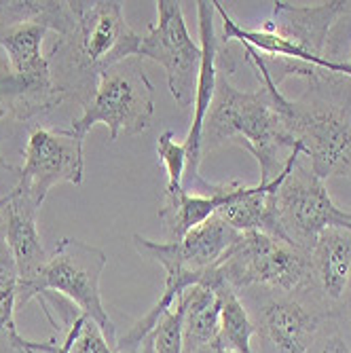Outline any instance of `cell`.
Returning a JSON list of instances; mask_svg holds the SVG:
<instances>
[{"mask_svg":"<svg viewBox=\"0 0 351 353\" xmlns=\"http://www.w3.org/2000/svg\"><path fill=\"white\" fill-rule=\"evenodd\" d=\"M197 5V19H199V39H201V63H199V77L195 87V100H193V121H190V130L186 134L184 146L188 154L186 176L190 178V188L193 192H205L212 188V182H208L199 170L203 159V125L205 117L210 112V106L214 102L216 93V79H218V66H216V53H218V32L214 23V5L199 0ZM184 176V178H186Z\"/></svg>","mask_w":351,"mask_h":353,"instance_id":"obj_13","label":"cell"},{"mask_svg":"<svg viewBox=\"0 0 351 353\" xmlns=\"http://www.w3.org/2000/svg\"><path fill=\"white\" fill-rule=\"evenodd\" d=\"M152 343V353H184L182 347V303L178 301L148 336Z\"/></svg>","mask_w":351,"mask_h":353,"instance_id":"obj_24","label":"cell"},{"mask_svg":"<svg viewBox=\"0 0 351 353\" xmlns=\"http://www.w3.org/2000/svg\"><path fill=\"white\" fill-rule=\"evenodd\" d=\"M70 353H119L117 345L108 341L102 328L91 322L87 315H81V322L70 347Z\"/></svg>","mask_w":351,"mask_h":353,"instance_id":"obj_25","label":"cell"},{"mask_svg":"<svg viewBox=\"0 0 351 353\" xmlns=\"http://www.w3.org/2000/svg\"><path fill=\"white\" fill-rule=\"evenodd\" d=\"M313 353H351V345L341 336L337 328H330L320 339V345H315Z\"/></svg>","mask_w":351,"mask_h":353,"instance_id":"obj_26","label":"cell"},{"mask_svg":"<svg viewBox=\"0 0 351 353\" xmlns=\"http://www.w3.org/2000/svg\"><path fill=\"white\" fill-rule=\"evenodd\" d=\"M39 212L41 208L19 195L15 188L9 190V201L0 210V224H3L7 245L19 273V292L39 279L49 261V254L37 227Z\"/></svg>","mask_w":351,"mask_h":353,"instance_id":"obj_14","label":"cell"},{"mask_svg":"<svg viewBox=\"0 0 351 353\" xmlns=\"http://www.w3.org/2000/svg\"><path fill=\"white\" fill-rule=\"evenodd\" d=\"M11 123H15V121H13L7 112H0V142H3V136L9 132V125H11ZM0 165H5V163L0 161Z\"/></svg>","mask_w":351,"mask_h":353,"instance_id":"obj_29","label":"cell"},{"mask_svg":"<svg viewBox=\"0 0 351 353\" xmlns=\"http://www.w3.org/2000/svg\"><path fill=\"white\" fill-rule=\"evenodd\" d=\"M81 315H83V313H77V317H74L72 322L68 324V328H66V336H63V341L59 343L57 353H70V347H72V341H74V334H77V328H79V322H81Z\"/></svg>","mask_w":351,"mask_h":353,"instance_id":"obj_28","label":"cell"},{"mask_svg":"<svg viewBox=\"0 0 351 353\" xmlns=\"http://www.w3.org/2000/svg\"><path fill=\"white\" fill-rule=\"evenodd\" d=\"M343 63L349 68V74H351V49H349V53H347V59H343Z\"/></svg>","mask_w":351,"mask_h":353,"instance_id":"obj_32","label":"cell"},{"mask_svg":"<svg viewBox=\"0 0 351 353\" xmlns=\"http://www.w3.org/2000/svg\"><path fill=\"white\" fill-rule=\"evenodd\" d=\"M138 353H152V343H150V339L144 341V345L138 349Z\"/></svg>","mask_w":351,"mask_h":353,"instance_id":"obj_31","label":"cell"},{"mask_svg":"<svg viewBox=\"0 0 351 353\" xmlns=\"http://www.w3.org/2000/svg\"><path fill=\"white\" fill-rule=\"evenodd\" d=\"M83 144L85 140L70 130L34 127L28 136L23 165L17 170L19 178L13 188L41 208L55 184L68 182L79 186L85 174Z\"/></svg>","mask_w":351,"mask_h":353,"instance_id":"obj_11","label":"cell"},{"mask_svg":"<svg viewBox=\"0 0 351 353\" xmlns=\"http://www.w3.org/2000/svg\"><path fill=\"white\" fill-rule=\"evenodd\" d=\"M214 11L222 19L220 39H235L259 51L263 68L271 81L281 87L285 79L309 81L317 70L349 77V68L332 59V34L337 26L351 13V3L328 0L317 5H292L277 0L273 13L261 23V28L239 26L214 0Z\"/></svg>","mask_w":351,"mask_h":353,"instance_id":"obj_1","label":"cell"},{"mask_svg":"<svg viewBox=\"0 0 351 353\" xmlns=\"http://www.w3.org/2000/svg\"><path fill=\"white\" fill-rule=\"evenodd\" d=\"M220 299H222V309H220L218 343L231 353H254L252 339L257 336V326H254L250 311L243 305L241 296L227 281H222Z\"/></svg>","mask_w":351,"mask_h":353,"instance_id":"obj_21","label":"cell"},{"mask_svg":"<svg viewBox=\"0 0 351 353\" xmlns=\"http://www.w3.org/2000/svg\"><path fill=\"white\" fill-rule=\"evenodd\" d=\"M140 59H152L163 66L172 98L180 108L193 106L201 63V47L193 41L184 21L182 5L159 0L157 21L148 28L140 45Z\"/></svg>","mask_w":351,"mask_h":353,"instance_id":"obj_10","label":"cell"},{"mask_svg":"<svg viewBox=\"0 0 351 353\" xmlns=\"http://www.w3.org/2000/svg\"><path fill=\"white\" fill-rule=\"evenodd\" d=\"M61 102V95H41L32 91L9 70V66L0 63V112H7L15 123L49 112Z\"/></svg>","mask_w":351,"mask_h":353,"instance_id":"obj_22","label":"cell"},{"mask_svg":"<svg viewBox=\"0 0 351 353\" xmlns=\"http://www.w3.org/2000/svg\"><path fill=\"white\" fill-rule=\"evenodd\" d=\"M142 61L123 59L98 77L81 117L68 127L74 136L85 140L91 127L106 125L110 140L117 142L121 136H140L148 130L154 117V87Z\"/></svg>","mask_w":351,"mask_h":353,"instance_id":"obj_6","label":"cell"},{"mask_svg":"<svg viewBox=\"0 0 351 353\" xmlns=\"http://www.w3.org/2000/svg\"><path fill=\"white\" fill-rule=\"evenodd\" d=\"M7 201H9V192H7L5 197H0V210H3V208L7 205Z\"/></svg>","mask_w":351,"mask_h":353,"instance_id":"obj_33","label":"cell"},{"mask_svg":"<svg viewBox=\"0 0 351 353\" xmlns=\"http://www.w3.org/2000/svg\"><path fill=\"white\" fill-rule=\"evenodd\" d=\"M197 353H231V351H227L220 343H214V345H210V347H203V349L197 351Z\"/></svg>","mask_w":351,"mask_h":353,"instance_id":"obj_30","label":"cell"},{"mask_svg":"<svg viewBox=\"0 0 351 353\" xmlns=\"http://www.w3.org/2000/svg\"><path fill=\"white\" fill-rule=\"evenodd\" d=\"M285 172V168H283ZM283 172L269 184H241L235 197L222 205L214 216L237 233H267L279 239L277 214H275V192L281 184Z\"/></svg>","mask_w":351,"mask_h":353,"instance_id":"obj_19","label":"cell"},{"mask_svg":"<svg viewBox=\"0 0 351 353\" xmlns=\"http://www.w3.org/2000/svg\"><path fill=\"white\" fill-rule=\"evenodd\" d=\"M250 317L261 339L259 353H313L315 345L337 324V315L309 294L245 290ZM245 305V303H243Z\"/></svg>","mask_w":351,"mask_h":353,"instance_id":"obj_9","label":"cell"},{"mask_svg":"<svg viewBox=\"0 0 351 353\" xmlns=\"http://www.w3.org/2000/svg\"><path fill=\"white\" fill-rule=\"evenodd\" d=\"M106 263L108 256L100 248H93L72 237H63L49 254V261L39 279L17 294V307H23L32 299H41L47 292L57 294L72 303L79 313L98 324L108 341L117 345V330L100 292V279Z\"/></svg>","mask_w":351,"mask_h":353,"instance_id":"obj_8","label":"cell"},{"mask_svg":"<svg viewBox=\"0 0 351 353\" xmlns=\"http://www.w3.org/2000/svg\"><path fill=\"white\" fill-rule=\"evenodd\" d=\"M157 157L168 174L166 195H176L184 188V176L188 165V154L184 142H178L174 132H163L157 140Z\"/></svg>","mask_w":351,"mask_h":353,"instance_id":"obj_23","label":"cell"},{"mask_svg":"<svg viewBox=\"0 0 351 353\" xmlns=\"http://www.w3.org/2000/svg\"><path fill=\"white\" fill-rule=\"evenodd\" d=\"M334 315H337V326L345 324L349 328V332H351V285H349V292H347L345 301L341 303V307L337 309Z\"/></svg>","mask_w":351,"mask_h":353,"instance_id":"obj_27","label":"cell"},{"mask_svg":"<svg viewBox=\"0 0 351 353\" xmlns=\"http://www.w3.org/2000/svg\"><path fill=\"white\" fill-rule=\"evenodd\" d=\"M19 292V273L0 224V353H57L55 341L37 343L19 334L15 326V309Z\"/></svg>","mask_w":351,"mask_h":353,"instance_id":"obj_20","label":"cell"},{"mask_svg":"<svg viewBox=\"0 0 351 353\" xmlns=\"http://www.w3.org/2000/svg\"><path fill=\"white\" fill-rule=\"evenodd\" d=\"M225 281L216 269L182 294V347L184 353H197L218 343L220 336V283Z\"/></svg>","mask_w":351,"mask_h":353,"instance_id":"obj_17","label":"cell"},{"mask_svg":"<svg viewBox=\"0 0 351 353\" xmlns=\"http://www.w3.org/2000/svg\"><path fill=\"white\" fill-rule=\"evenodd\" d=\"M227 144H237L257 159L261 168L259 184L275 180L288 157L301 148L277 112L265 83L257 89H239L227 74L218 72L214 102L203 125V157Z\"/></svg>","mask_w":351,"mask_h":353,"instance_id":"obj_4","label":"cell"},{"mask_svg":"<svg viewBox=\"0 0 351 353\" xmlns=\"http://www.w3.org/2000/svg\"><path fill=\"white\" fill-rule=\"evenodd\" d=\"M307 256L315 301L337 313L351 285V231L326 229Z\"/></svg>","mask_w":351,"mask_h":353,"instance_id":"obj_16","label":"cell"},{"mask_svg":"<svg viewBox=\"0 0 351 353\" xmlns=\"http://www.w3.org/2000/svg\"><path fill=\"white\" fill-rule=\"evenodd\" d=\"M241 182L212 184L205 192H193L182 188L176 195H166L159 208V220L163 222L166 241H180L188 231H193L210 220L222 205L229 203Z\"/></svg>","mask_w":351,"mask_h":353,"instance_id":"obj_18","label":"cell"},{"mask_svg":"<svg viewBox=\"0 0 351 353\" xmlns=\"http://www.w3.org/2000/svg\"><path fill=\"white\" fill-rule=\"evenodd\" d=\"M216 271L237 294L259 288L313 296L309 256L267 233H239L216 265Z\"/></svg>","mask_w":351,"mask_h":353,"instance_id":"obj_5","label":"cell"},{"mask_svg":"<svg viewBox=\"0 0 351 353\" xmlns=\"http://www.w3.org/2000/svg\"><path fill=\"white\" fill-rule=\"evenodd\" d=\"M237 235L239 233L233 231L229 224L218 216H212L193 231H188L180 241H152L142 235H134V245L138 254L159 263L166 273L178 271L205 277L212 269H216Z\"/></svg>","mask_w":351,"mask_h":353,"instance_id":"obj_12","label":"cell"},{"mask_svg":"<svg viewBox=\"0 0 351 353\" xmlns=\"http://www.w3.org/2000/svg\"><path fill=\"white\" fill-rule=\"evenodd\" d=\"M275 214L279 239L309 254L326 229H349L351 210L337 205L322 178H317L297 148L288 161L281 184L275 192Z\"/></svg>","mask_w":351,"mask_h":353,"instance_id":"obj_7","label":"cell"},{"mask_svg":"<svg viewBox=\"0 0 351 353\" xmlns=\"http://www.w3.org/2000/svg\"><path fill=\"white\" fill-rule=\"evenodd\" d=\"M47 32V28L34 21L0 23V49L7 55L9 70L32 91L41 95H61L66 100L63 91L53 85L49 55L43 53Z\"/></svg>","mask_w":351,"mask_h":353,"instance_id":"obj_15","label":"cell"},{"mask_svg":"<svg viewBox=\"0 0 351 353\" xmlns=\"http://www.w3.org/2000/svg\"><path fill=\"white\" fill-rule=\"evenodd\" d=\"M235 43L245 66L254 70L259 83L269 87L277 112L290 136L301 144L313 174L324 182L328 178L351 180V79L317 70L297 100L285 98L263 68L259 51L241 41Z\"/></svg>","mask_w":351,"mask_h":353,"instance_id":"obj_2","label":"cell"},{"mask_svg":"<svg viewBox=\"0 0 351 353\" xmlns=\"http://www.w3.org/2000/svg\"><path fill=\"white\" fill-rule=\"evenodd\" d=\"M72 5L77 15L72 32L57 39L47 55L53 85L83 106L104 70L138 57L142 37L125 21L119 0H72Z\"/></svg>","mask_w":351,"mask_h":353,"instance_id":"obj_3","label":"cell"}]
</instances>
